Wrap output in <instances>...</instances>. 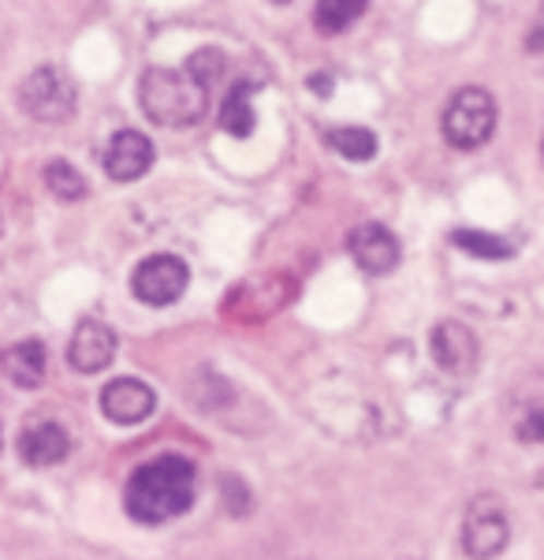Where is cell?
Segmentation results:
<instances>
[{
    "mask_svg": "<svg viewBox=\"0 0 544 560\" xmlns=\"http://www.w3.org/2000/svg\"><path fill=\"white\" fill-rule=\"evenodd\" d=\"M224 75L221 49H198L184 68H150L139 83V105L161 128H194L210 113V94Z\"/></svg>",
    "mask_w": 544,
    "mask_h": 560,
    "instance_id": "obj_1",
    "label": "cell"
},
{
    "mask_svg": "<svg viewBox=\"0 0 544 560\" xmlns=\"http://www.w3.org/2000/svg\"><path fill=\"white\" fill-rule=\"evenodd\" d=\"M194 464L179 453L153 456L150 464L134 467L123 490V509L134 523H168L194 504Z\"/></svg>",
    "mask_w": 544,
    "mask_h": 560,
    "instance_id": "obj_2",
    "label": "cell"
},
{
    "mask_svg": "<svg viewBox=\"0 0 544 560\" xmlns=\"http://www.w3.org/2000/svg\"><path fill=\"white\" fill-rule=\"evenodd\" d=\"M440 131L448 147L456 150H477L493 139L496 131V102L482 86H462L451 94L448 108L440 116Z\"/></svg>",
    "mask_w": 544,
    "mask_h": 560,
    "instance_id": "obj_3",
    "label": "cell"
},
{
    "mask_svg": "<svg viewBox=\"0 0 544 560\" xmlns=\"http://www.w3.org/2000/svg\"><path fill=\"white\" fill-rule=\"evenodd\" d=\"M20 105L42 124H63L75 113V83L68 79V71L45 65L26 75V83L20 86Z\"/></svg>",
    "mask_w": 544,
    "mask_h": 560,
    "instance_id": "obj_4",
    "label": "cell"
},
{
    "mask_svg": "<svg viewBox=\"0 0 544 560\" xmlns=\"http://www.w3.org/2000/svg\"><path fill=\"white\" fill-rule=\"evenodd\" d=\"M507 541H511V527H507L504 504L482 493L462 520V549H466L470 560H493L504 553Z\"/></svg>",
    "mask_w": 544,
    "mask_h": 560,
    "instance_id": "obj_5",
    "label": "cell"
},
{
    "mask_svg": "<svg viewBox=\"0 0 544 560\" xmlns=\"http://www.w3.org/2000/svg\"><path fill=\"white\" fill-rule=\"evenodd\" d=\"M190 284V269L184 258L176 255H153L134 269L131 292L146 306H172Z\"/></svg>",
    "mask_w": 544,
    "mask_h": 560,
    "instance_id": "obj_6",
    "label": "cell"
},
{
    "mask_svg": "<svg viewBox=\"0 0 544 560\" xmlns=\"http://www.w3.org/2000/svg\"><path fill=\"white\" fill-rule=\"evenodd\" d=\"M157 408V393L139 377H116L102 388V411L116 427H139Z\"/></svg>",
    "mask_w": 544,
    "mask_h": 560,
    "instance_id": "obj_7",
    "label": "cell"
},
{
    "mask_svg": "<svg viewBox=\"0 0 544 560\" xmlns=\"http://www.w3.org/2000/svg\"><path fill=\"white\" fill-rule=\"evenodd\" d=\"M347 247H351V258L362 266V273H369V277L392 273V269L399 266V258H403L395 232L385 229V224H377V221L358 224V229L347 236Z\"/></svg>",
    "mask_w": 544,
    "mask_h": 560,
    "instance_id": "obj_8",
    "label": "cell"
},
{
    "mask_svg": "<svg viewBox=\"0 0 544 560\" xmlns=\"http://www.w3.org/2000/svg\"><path fill=\"white\" fill-rule=\"evenodd\" d=\"M113 359H116V332L97 318L79 322L68 345V363L79 374H102V370L113 366Z\"/></svg>",
    "mask_w": 544,
    "mask_h": 560,
    "instance_id": "obj_9",
    "label": "cell"
},
{
    "mask_svg": "<svg viewBox=\"0 0 544 560\" xmlns=\"http://www.w3.org/2000/svg\"><path fill=\"white\" fill-rule=\"evenodd\" d=\"M150 168H153V142L142 131L123 128L108 139V150H105L108 179H116V184H131V179L146 176Z\"/></svg>",
    "mask_w": 544,
    "mask_h": 560,
    "instance_id": "obj_10",
    "label": "cell"
},
{
    "mask_svg": "<svg viewBox=\"0 0 544 560\" xmlns=\"http://www.w3.org/2000/svg\"><path fill=\"white\" fill-rule=\"evenodd\" d=\"M433 359L448 374H470L477 366V337L462 322H440L429 337Z\"/></svg>",
    "mask_w": 544,
    "mask_h": 560,
    "instance_id": "obj_11",
    "label": "cell"
},
{
    "mask_svg": "<svg viewBox=\"0 0 544 560\" xmlns=\"http://www.w3.org/2000/svg\"><path fill=\"white\" fill-rule=\"evenodd\" d=\"M68 453H71V438L60 422L42 419V422L23 427L20 433V456H23V464H31V467H52V464H60V459H68Z\"/></svg>",
    "mask_w": 544,
    "mask_h": 560,
    "instance_id": "obj_12",
    "label": "cell"
},
{
    "mask_svg": "<svg viewBox=\"0 0 544 560\" xmlns=\"http://www.w3.org/2000/svg\"><path fill=\"white\" fill-rule=\"evenodd\" d=\"M45 370H49V363H45L42 340H23V345L0 351V374L15 388H38L45 382Z\"/></svg>",
    "mask_w": 544,
    "mask_h": 560,
    "instance_id": "obj_13",
    "label": "cell"
},
{
    "mask_svg": "<svg viewBox=\"0 0 544 560\" xmlns=\"http://www.w3.org/2000/svg\"><path fill=\"white\" fill-rule=\"evenodd\" d=\"M221 128L235 139H250L258 128V113H253V83H235L224 97L221 108Z\"/></svg>",
    "mask_w": 544,
    "mask_h": 560,
    "instance_id": "obj_14",
    "label": "cell"
},
{
    "mask_svg": "<svg viewBox=\"0 0 544 560\" xmlns=\"http://www.w3.org/2000/svg\"><path fill=\"white\" fill-rule=\"evenodd\" d=\"M369 0H317L314 8V26L321 34H343L351 23H358L366 15Z\"/></svg>",
    "mask_w": 544,
    "mask_h": 560,
    "instance_id": "obj_15",
    "label": "cell"
},
{
    "mask_svg": "<svg viewBox=\"0 0 544 560\" xmlns=\"http://www.w3.org/2000/svg\"><path fill=\"white\" fill-rule=\"evenodd\" d=\"M324 142L340 153V158H347V161H374L377 158V135L369 131V128H329L324 131Z\"/></svg>",
    "mask_w": 544,
    "mask_h": 560,
    "instance_id": "obj_16",
    "label": "cell"
},
{
    "mask_svg": "<svg viewBox=\"0 0 544 560\" xmlns=\"http://www.w3.org/2000/svg\"><path fill=\"white\" fill-rule=\"evenodd\" d=\"M451 243H456L459 250H466V255L474 258H488V261H504L515 255V247L500 236H488V232H477V229H459L451 232Z\"/></svg>",
    "mask_w": 544,
    "mask_h": 560,
    "instance_id": "obj_17",
    "label": "cell"
},
{
    "mask_svg": "<svg viewBox=\"0 0 544 560\" xmlns=\"http://www.w3.org/2000/svg\"><path fill=\"white\" fill-rule=\"evenodd\" d=\"M45 187H49V195L60 198V202H79V198H86V179L75 165H68V161H49V165H45Z\"/></svg>",
    "mask_w": 544,
    "mask_h": 560,
    "instance_id": "obj_18",
    "label": "cell"
},
{
    "mask_svg": "<svg viewBox=\"0 0 544 560\" xmlns=\"http://www.w3.org/2000/svg\"><path fill=\"white\" fill-rule=\"evenodd\" d=\"M221 486H224V509L235 512V516H247L250 497H247V486H243V478L224 475V478H221Z\"/></svg>",
    "mask_w": 544,
    "mask_h": 560,
    "instance_id": "obj_19",
    "label": "cell"
},
{
    "mask_svg": "<svg viewBox=\"0 0 544 560\" xmlns=\"http://www.w3.org/2000/svg\"><path fill=\"white\" fill-rule=\"evenodd\" d=\"M522 441H544V411H530V419L519 422Z\"/></svg>",
    "mask_w": 544,
    "mask_h": 560,
    "instance_id": "obj_20",
    "label": "cell"
},
{
    "mask_svg": "<svg viewBox=\"0 0 544 560\" xmlns=\"http://www.w3.org/2000/svg\"><path fill=\"white\" fill-rule=\"evenodd\" d=\"M525 49H530V52H544V0H541L537 20L530 23V34H525Z\"/></svg>",
    "mask_w": 544,
    "mask_h": 560,
    "instance_id": "obj_21",
    "label": "cell"
},
{
    "mask_svg": "<svg viewBox=\"0 0 544 560\" xmlns=\"http://www.w3.org/2000/svg\"><path fill=\"white\" fill-rule=\"evenodd\" d=\"M310 86H314V90H321V97H329V90H332V75H314V79H310Z\"/></svg>",
    "mask_w": 544,
    "mask_h": 560,
    "instance_id": "obj_22",
    "label": "cell"
},
{
    "mask_svg": "<svg viewBox=\"0 0 544 560\" xmlns=\"http://www.w3.org/2000/svg\"><path fill=\"white\" fill-rule=\"evenodd\" d=\"M541 158H544V142H541Z\"/></svg>",
    "mask_w": 544,
    "mask_h": 560,
    "instance_id": "obj_23",
    "label": "cell"
},
{
    "mask_svg": "<svg viewBox=\"0 0 544 560\" xmlns=\"http://www.w3.org/2000/svg\"><path fill=\"white\" fill-rule=\"evenodd\" d=\"M276 4H287V0H276Z\"/></svg>",
    "mask_w": 544,
    "mask_h": 560,
    "instance_id": "obj_24",
    "label": "cell"
},
{
    "mask_svg": "<svg viewBox=\"0 0 544 560\" xmlns=\"http://www.w3.org/2000/svg\"><path fill=\"white\" fill-rule=\"evenodd\" d=\"M0 445H4V441H0Z\"/></svg>",
    "mask_w": 544,
    "mask_h": 560,
    "instance_id": "obj_25",
    "label": "cell"
}]
</instances>
